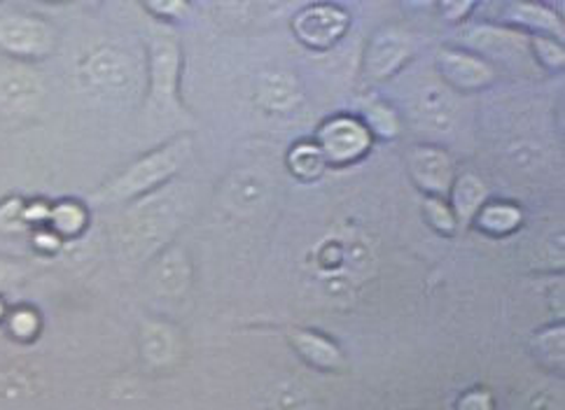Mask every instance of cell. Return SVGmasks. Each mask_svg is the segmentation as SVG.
Segmentation results:
<instances>
[{
  "label": "cell",
  "mask_w": 565,
  "mask_h": 410,
  "mask_svg": "<svg viewBox=\"0 0 565 410\" xmlns=\"http://www.w3.org/2000/svg\"><path fill=\"white\" fill-rule=\"evenodd\" d=\"M185 211V196L175 184H167L136 203L119 217L117 245L119 255L129 263H143L178 229V222Z\"/></svg>",
  "instance_id": "1"
},
{
  "label": "cell",
  "mask_w": 565,
  "mask_h": 410,
  "mask_svg": "<svg viewBox=\"0 0 565 410\" xmlns=\"http://www.w3.org/2000/svg\"><path fill=\"white\" fill-rule=\"evenodd\" d=\"M188 154H190L188 138L171 140L164 148H159L148 157L131 163L122 175H117L113 182H108L94 198L100 203H127V201L143 198L164 187V184L178 173V169L183 166Z\"/></svg>",
  "instance_id": "2"
},
{
  "label": "cell",
  "mask_w": 565,
  "mask_h": 410,
  "mask_svg": "<svg viewBox=\"0 0 565 410\" xmlns=\"http://www.w3.org/2000/svg\"><path fill=\"white\" fill-rule=\"evenodd\" d=\"M56 50V31L43 17L29 12H0V56L33 64Z\"/></svg>",
  "instance_id": "3"
},
{
  "label": "cell",
  "mask_w": 565,
  "mask_h": 410,
  "mask_svg": "<svg viewBox=\"0 0 565 410\" xmlns=\"http://www.w3.org/2000/svg\"><path fill=\"white\" fill-rule=\"evenodd\" d=\"M45 100V82L31 64L0 56V117H33Z\"/></svg>",
  "instance_id": "4"
},
{
  "label": "cell",
  "mask_w": 565,
  "mask_h": 410,
  "mask_svg": "<svg viewBox=\"0 0 565 410\" xmlns=\"http://www.w3.org/2000/svg\"><path fill=\"white\" fill-rule=\"evenodd\" d=\"M180 47L173 33L154 31L150 37V100L159 110L175 106Z\"/></svg>",
  "instance_id": "5"
},
{
  "label": "cell",
  "mask_w": 565,
  "mask_h": 410,
  "mask_svg": "<svg viewBox=\"0 0 565 410\" xmlns=\"http://www.w3.org/2000/svg\"><path fill=\"white\" fill-rule=\"evenodd\" d=\"M83 73H85V79L89 82V87L104 94H122L134 85L136 79L131 58L125 52L113 50V47L94 52L87 58Z\"/></svg>",
  "instance_id": "6"
},
{
  "label": "cell",
  "mask_w": 565,
  "mask_h": 410,
  "mask_svg": "<svg viewBox=\"0 0 565 410\" xmlns=\"http://www.w3.org/2000/svg\"><path fill=\"white\" fill-rule=\"evenodd\" d=\"M414 115L418 125L430 133H449L458 119V102L439 82H423L416 89Z\"/></svg>",
  "instance_id": "7"
},
{
  "label": "cell",
  "mask_w": 565,
  "mask_h": 410,
  "mask_svg": "<svg viewBox=\"0 0 565 410\" xmlns=\"http://www.w3.org/2000/svg\"><path fill=\"white\" fill-rule=\"evenodd\" d=\"M349 26V17L328 6H316L307 8L305 12H299L295 19V33L301 40V43L316 47V50H326L334 45L337 40L344 35Z\"/></svg>",
  "instance_id": "8"
},
{
  "label": "cell",
  "mask_w": 565,
  "mask_h": 410,
  "mask_svg": "<svg viewBox=\"0 0 565 410\" xmlns=\"http://www.w3.org/2000/svg\"><path fill=\"white\" fill-rule=\"evenodd\" d=\"M370 148V133L358 121L339 117L320 129V152L334 163H349L365 154Z\"/></svg>",
  "instance_id": "9"
},
{
  "label": "cell",
  "mask_w": 565,
  "mask_h": 410,
  "mask_svg": "<svg viewBox=\"0 0 565 410\" xmlns=\"http://www.w3.org/2000/svg\"><path fill=\"white\" fill-rule=\"evenodd\" d=\"M409 171L423 190L447 194L451 187V159L433 148H418L409 157Z\"/></svg>",
  "instance_id": "10"
},
{
  "label": "cell",
  "mask_w": 565,
  "mask_h": 410,
  "mask_svg": "<svg viewBox=\"0 0 565 410\" xmlns=\"http://www.w3.org/2000/svg\"><path fill=\"white\" fill-rule=\"evenodd\" d=\"M407 54H409V35L397 29H386L372 40L365 68L370 77H386L407 58Z\"/></svg>",
  "instance_id": "11"
},
{
  "label": "cell",
  "mask_w": 565,
  "mask_h": 410,
  "mask_svg": "<svg viewBox=\"0 0 565 410\" xmlns=\"http://www.w3.org/2000/svg\"><path fill=\"white\" fill-rule=\"evenodd\" d=\"M437 64L441 75L460 89H479L493 79V71L483 64V61L460 52L441 50L437 56Z\"/></svg>",
  "instance_id": "12"
},
{
  "label": "cell",
  "mask_w": 565,
  "mask_h": 410,
  "mask_svg": "<svg viewBox=\"0 0 565 410\" xmlns=\"http://www.w3.org/2000/svg\"><path fill=\"white\" fill-rule=\"evenodd\" d=\"M152 284L161 296H180L190 284V263L183 250H167L152 269Z\"/></svg>",
  "instance_id": "13"
},
{
  "label": "cell",
  "mask_w": 565,
  "mask_h": 410,
  "mask_svg": "<svg viewBox=\"0 0 565 410\" xmlns=\"http://www.w3.org/2000/svg\"><path fill=\"white\" fill-rule=\"evenodd\" d=\"M299 100L297 79L288 73H269L259 82V102L269 110H290Z\"/></svg>",
  "instance_id": "14"
},
{
  "label": "cell",
  "mask_w": 565,
  "mask_h": 410,
  "mask_svg": "<svg viewBox=\"0 0 565 410\" xmlns=\"http://www.w3.org/2000/svg\"><path fill=\"white\" fill-rule=\"evenodd\" d=\"M140 350L150 364H167L175 355V336L171 326L161 322H146L140 326Z\"/></svg>",
  "instance_id": "15"
},
{
  "label": "cell",
  "mask_w": 565,
  "mask_h": 410,
  "mask_svg": "<svg viewBox=\"0 0 565 410\" xmlns=\"http://www.w3.org/2000/svg\"><path fill=\"white\" fill-rule=\"evenodd\" d=\"M290 341L299 350V355L318 368L330 371V368H337L341 364V353L326 338L309 332H290Z\"/></svg>",
  "instance_id": "16"
},
{
  "label": "cell",
  "mask_w": 565,
  "mask_h": 410,
  "mask_svg": "<svg viewBox=\"0 0 565 410\" xmlns=\"http://www.w3.org/2000/svg\"><path fill=\"white\" fill-rule=\"evenodd\" d=\"M47 224H52L50 231H54L58 238H62V236L73 238V236H79L85 231L87 211L83 208V205L73 203V201L56 203V205H50Z\"/></svg>",
  "instance_id": "17"
},
{
  "label": "cell",
  "mask_w": 565,
  "mask_h": 410,
  "mask_svg": "<svg viewBox=\"0 0 565 410\" xmlns=\"http://www.w3.org/2000/svg\"><path fill=\"white\" fill-rule=\"evenodd\" d=\"M487 198V187L475 175H462L454 190V211L458 222H470Z\"/></svg>",
  "instance_id": "18"
},
{
  "label": "cell",
  "mask_w": 565,
  "mask_h": 410,
  "mask_svg": "<svg viewBox=\"0 0 565 410\" xmlns=\"http://www.w3.org/2000/svg\"><path fill=\"white\" fill-rule=\"evenodd\" d=\"M468 40H470V45H475L477 50H487V52H493V54H510V52L521 47L519 35L500 31V29H491V26L475 29Z\"/></svg>",
  "instance_id": "19"
},
{
  "label": "cell",
  "mask_w": 565,
  "mask_h": 410,
  "mask_svg": "<svg viewBox=\"0 0 565 410\" xmlns=\"http://www.w3.org/2000/svg\"><path fill=\"white\" fill-rule=\"evenodd\" d=\"M519 222H521V213L512 208V205H489V208L479 217L481 229H487L489 234H495V236L514 231L519 227Z\"/></svg>",
  "instance_id": "20"
},
{
  "label": "cell",
  "mask_w": 565,
  "mask_h": 410,
  "mask_svg": "<svg viewBox=\"0 0 565 410\" xmlns=\"http://www.w3.org/2000/svg\"><path fill=\"white\" fill-rule=\"evenodd\" d=\"M6 330L17 341H33L40 332V315L29 305H19L14 311H8Z\"/></svg>",
  "instance_id": "21"
},
{
  "label": "cell",
  "mask_w": 565,
  "mask_h": 410,
  "mask_svg": "<svg viewBox=\"0 0 565 410\" xmlns=\"http://www.w3.org/2000/svg\"><path fill=\"white\" fill-rule=\"evenodd\" d=\"M290 166L299 177H316L326 166V157L316 145H297L290 154Z\"/></svg>",
  "instance_id": "22"
},
{
  "label": "cell",
  "mask_w": 565,
  "mask_h": 410,
  "mask_svg": "<svg viewBox=\"0 0 565 410\" xmlns=\"http://www.w3.org/2000/svg\"><path fill=\"white\" fill-rule=\"evenodd\" d=\"M26 229L29 224L24 219V201L17 196L0 201V234L17 236V234H24Z\"/></svg>",
  "instance_id": "23"
},
{
  "label": "cell",
  "mask_w": 565,
  "mask_h": 410,
  "mask_svg": "<svg viewBox=\"0 0 565 410\" xmlns=\"http://www.w3.org/2000/svg\"><path fill=\"white\" fill-rule=\"evenodd\" d=\"M514 17L523 24H531L535 29H544V31H552V33H563L558 19L540 6H516L514 8Z\"/></svg>",
  "instance_id": "24"
},
{
  "label": "cell",
  "mask_w": 565,
  "mask_h": 410,
  "mask_svg": "<svg viewBox=\"0 0 565 410\" xmlns=\"http://www.w3.org/2000/svg\"><path fill=\"white\" fill-rule=\"evenodd\" d=\"M367 119L370 125L381 133V136H395L397 133V121H395V115L383 108V106H370L367 108Z\"/></svg>",
  "instance_id": "25"
},
{
  "label": "cell",
  "mask_w": 565,
  "mask_h": 410,
  "mask_svg": "<svg viewBox=\"0 0 565 410\" xmlns=\"http://www.w3.org/2000/svg\"><path fill=\"white\" fill-rule=\"evenodd\" d=\"M24 280V269L12 259L0 257V296L8 294L12 287Z\"/></svg>",
  "instance_id": "26"
},
{
  "label": "cell",
  "mask_w": 565,
  "mask_h": 410,
  "mask_svg": "<svg viewBox=\"0 0 565 410\" xmlns=\"http://www.w3.org/2000/svg\"><path fill=\"white\" fill-rule=\"evenodd\" d=\"M426 213H428V219L435 224V227L439 229V231H454V217H451V213L447 211V205H441L439 201H428L426 203Z\"/></svg>",
  "instance_id": "27"
},
{
  "label": "cell",
  "mask_w": 565,
  "mask_h": 410,
  "mask_svg": "<svg viewBox=\"0 0 565 410\" xmlns=\"http://www.w3.org/2000/svg\"><path fill=\"white\" fill-rule=\"evenodd\" d=\"M535 47H537L540 56L547 61L550 66H563V50L558 45H554L552 40L540 37V40H535Z\"/></svg>",
  "instance_id": "28"
},
{
  "label": "cell",
  "mask_w": 565,
  "mask_h": 410,
  "mask_svg": "<svg viewBox=\"0 0 565 410\" xmlns=\"http://www.w3.org/2000/svg\"><path fill=\"white\" fill-rule=\"evenodd\" d=\"M458 410H491V399L483 392H472V395L460 399Z\"/></svg>",
  "instance_id": "29"
},
{
  "label": "cell",
  "mask_w": 565,
  "mask_h": 410,
  "mask_svg": "<svg viewBox=\"0 0 565 410\" xmlns=\"http://www.w3.org/2000/svg\"><path fill=\"white\" fill-rule=\"evenodd\" d=\"M6 317H8V308H6V301H3V296H0V324L6 322Z\"/></svg>",
  "instance_id": "30"
}]
</instances>
